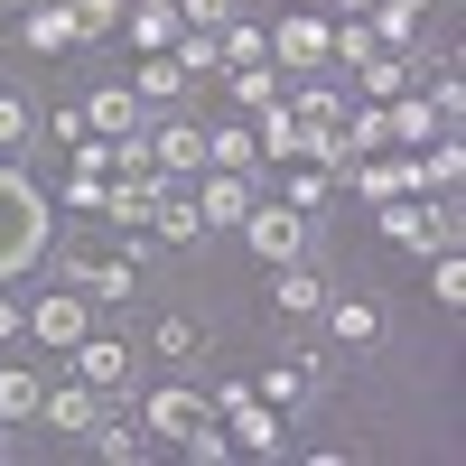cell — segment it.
Segmentation results:
<instances>
[{
  "mask_svg": "<svg viewBox=\"0 0 466 466\" xmlns=\"http://www.w3.org/2000/svg\"><path fill=\"white\" fill-rule=\"evenodd\" d=\"M261 56H270V28H261V19H224V28H215V66H224V75H233V66H261Z\"/></svg>",
  "mask_w": 466,
  "mask_h": 466,
  "instance_id": "cell-21",
  "label": "cell"
},
{
  "mask_svg": "<svg viewBox=\"0 0 466 466\" xmlns=\"http://www.w3.org/2000/svg\"><path fill=\"white\" fill-rule=\"evenodd\" d=\"M430 112H439V131H457V122H466V85H457V66H439V94H430Z\"/></svg>",
  "mask_w": 466,
  "mask_h": 466,
  "instance_id": "cell-32",
  "label": "cell"
},
{
  "mask_svg": "<svg viewBox=\"0 0 466 466\" xmlns=\"http://www.w3.org/2000/svg\"><path fill=\"white\" fill-rule=\"evenodd\" d=\"M56 261L75 270V280H85V299H94V308H122V299L149 280V261H140V233H131V243H66Z\"/></svg>",
  "mask_w": 466,
  "mask_h": 466,
  "instance_id": "cell-2",
  "label": "cell"
},
{
  "mask_svg": "<svg viewBox=\"0 0 466 466\" xmlns=\"http://www.w3.org/2000/svg\"><path fill=\"white\" fill-rule=\"evenodd\" d=\"M140 233H159V243H197V233H206V224H197V206H187V197H177V187H168V197H159V206H149V224H140Z\"/></svg>",
  "mask_w": 466,
  "mask_h": 466,
  "instance_id": "cell-25",
  "label": "cell"
},
{
  "mask_svg": "<svg viewBox=\"0 0 466 466\" xmlns=\"http://www.w3.org/2000/svg\"><path fill=\"white\" fill-rule=\"evenodd\" d=\"M318 318H327V336H336V345H345V355H364V345H373V336H382V308H373V299H364V289H345V299H336V289H327V308H318Z\"/></svg>",
  "mask_w": 466,
  "mask_h": 466,
  "instance_id": "cell-11",
  "label": "cell"
},
{
  "mask_svg": "<svg viewBox=\"0 0 466 466\" xmlns=\"http://www.w3.org/2000/svg\"><path fill=\"white\" fill-rule=\"evenodd\" d=\"M197 177H206V197H197V224H206V233H233V224L252 215V187H243V168H197Z\"/></svg>",
  "mask_w": 466,
  "mask_h": 466,
  "instance_id": "cell-10",
  "label": "cell"
},
{
  "mask_svg": "<svg viewBox=\"0 0 466 466\" xmlns=\"http://www.w3.org/2000/svg\"><path fill=\"white\" fill-rule=\"evenodd\" d=\"M85 327H94V299H85V289H47V299H28V308H19V336H37L47 355H66Z\"/></svg>",
  "mask_w": 466,
  "mask_h": 466,
  "instance_id": "cell-5",
  "label": "cell"
},
{
  "mask_svg": "<svg viewBox=\"0 0 466 466\" xmlns=\"http://www.w3.org/2000/svg\"><path fill=\"white\" fill-rule=\"evenodd\" d=\"M85 131H103V140H122V131H140V94H131V85H103V94L85 103Z\"/></svg>",
  "mask_w": 466,
  "mask_h": 466,
  "instance_id": "cell-20",
  "label": "cell"
},
{
  "mask_svg": "<svg viewBox=\"0 0 466 466\" xmlns=\"http://www.w3.org/2000/svg\"><path fill=\"white\" fill-rule=\"evenodd\" d=\"M261 149H252V122L243 131H206V168H252Z\"/></svg>",
  "mask_w": 466,
  "mask_h": 466,
  "instance_id": "cell-29",
  "label": "cell"
},
{
  "mask_svg": "<svg viewBox=\"0 0 466 466\" xmlns=\"http://www.w3.org/2000/svg\"><path fill=\"white\" fill-rule=\"evenodd\" d=\"M103 187H112V177H66V206H75V215H103Z\"/></svg>",
  "mask_w": 466,
  "mask_h": 466,
  "instance_id": "cell-35",
  "label": "cell"
},
{
  "mask_svg": "<svg viewBox=\"0 0 466 466\" xmlns=\"http://www.w3.org/2000/svg\"><path fill=\"white\" fill-rule=\"evenodd\" d=\"M37 252H47V206H37V187L19 168H0V280L28 270Z\"/></svg>",
  "mask_w": 466,
  "mask_h": 466,
  "instance_id": "cell-3",
  "label": "cell"
},
{
  "mask_svg": "<svg viewBox=\"0 0 466 466\" xmlns=\"http://www.w3.org/2000/svg\"><path fill=\"white\" fill-rule=\"evenodd\" d=\"M327 37H336V19H318V10H280V28H270V47H280V66H336L327 56Z\"/></svg>",
  "mask_w": 466,
  "mask_h": 466,
  "instance_id": "cell-8",
  "label": "cell"
},
{
  "mask_svg": "<svg viewBox=\"0 0 466 466\" xmlns=\"http://www.w3.org/2000/svg\"><path fill=\"white\" fill-rule=\"evenodd\" d=\"M19 37H28V56H66V47H75V10H66V0H28V10H19Z\"/></svg>",
  "mask_w": 466,
  "mask_h": 466,
  "instance_id": "cell-17",
  "label": "cell"
},
{
  "mask_svg": "<svg viewBox=\"0 0 466 466\" xmlns=\"http://www.w3.org/2000/svg\"><path fill=\"white\" fill-rule=\"evenodd\" d=\"M410 75H420V66H410L401 47H364V56H355V85H364V103H392V94H410Z\"/></svg>",
  "mask_w": 466,
  "mask_h": 466,
  "instance_id": "cell-18",
  "label": "cell"
},
{
  "mask_svg": "<svg viewBox=\"0 0 466 466\" xmlns=\"http://www.w3.org/2000/svg\"><path fill=\"white\" fill-rule=\"evenodd\" d=\"M149 355H159L168 373H187V364H206V327L187 318V308H168V318L149 327Z\"/></svg>",
  "mask_w": 466,
  "mask_h": 466,
  "instance_id": "cell-15",
  "label": "cell"
},
{
  "mask_svg": "<svg viewBox=\"0 0 466 466\" xmlns=\"http://www.w3.org/2000/svg\"><path fill=\"white\" fill-rule=\"evenodd\" d=\"M19 10H28V0H0V19H19Z\"/></svg>",
  "mask_w": 466,
  "mask_h": 466,
  "instance_id": "cell-38",
  "label": "cell"
},
{
  "mask_svg": "<svg viewBox=\"0 0 466 466\" xmlns=\"http://www.w3.org/2000/svg\"><path fill=\"white\" fill-rule=\"evenodd\" d=\"M149 159H159V177H197L206 168V131L197 122H149Z\"/></svg>",
  "mask_w": 466,
  "mask_h": 466,
  "instance_id": "cell-12",
  "label": "cell"
},
{
  "mask_svg": "<svg viewBox=\"0 0 466 466\" xmlns=\"http://www.w3.org/2000/svg\"><path fill=\"white\" fill-rule=\"evenodd\" d=\"M233 233H243L261 261H299V252H308V215H299V206H261V197H252V215L233 224Z\"/></svg>",
  "mask_w": 466,
  "mask_h": 466,
  "instance_id": "cell-6",
  "label": "cell"
},
{
  "mask_svg": "<svg viewBox=\"0 0 466 466\" xmlns=\"http://www.w3.org/2000/svg\"><path fill=\"white\" fill-rule=\"evenodd\" d=\"M327 187H336V168H327V159H289V187H280V206L318 215V206H327Z\"/></svg>",
  "mask_w": 466,
  "mask_h": 466,
  "instance_id": "cell-24",
  "label": "cell"
},
{
  "mask_svg": "<svg viewBox=\"0 0 466 466\" xmlns=\"http://www.w3.org/2000/svg\"><path fill=\"white\" fill-rule=\"evenodd\" d=\"M122 19H131V47H140V56L177 47V0H122Z\"/></svg>",
  "mask_w": 466,
  "mask_h": 466,
  "instance_id": "cell-19",
  "label": "cell"
},
{
  "mask_svg": "<svg viewBox=\"0 0 466 466\" xmlns=\"http://www.w3.org/2000/svg\"><path fill=\"white\" fill-rule=\"evenodd\" d=\"M233 103H243V112H261V103H280V66H233Z\"/></svg>",
  "mask_w": 466,
  "mask_h": 466,
  "instance_id": "cell-26",
  "label": "cell"
},
{
  "mask_svg": "<svg viewBox=\"0 0 466 466\" xmlns=\"http://www.w3.org/2000/svg\"><path fill=\"white\" fill-rule=\"evenodd\" d=\"M75 10V37H103V28H122V0H66Z\"/></svg>",
  "mask_w": 466,
  "mask_h": 466,
  "instance_id": "cell-33",
  "label": "cell"
},
{
  "mask_svg": "<svg viewBox=\"0 0 466 466\" xmlns=\"http://www.w3.org/2000/svg\"><path fill=\"white\" fill-rule=\"evenodd\" d=\"M177 19H187V28H224L233 0H177Z\"/></svg>",
  "mask_w": 466,
  "mask_h": 466,
  "instance_id": "cell-34",
  "label": "cell"
},
{
  "mask_svg": "<svg viewBox=\"0 0 466 466\" xmlns=\"http://www.w3.org/2000/svg\"><path fill=\"white\" fill-rule=\"evenodd\" d=\"M66 364L85 373L103 401H122V392H131V373H140V355H131L122 336H103V327H85V336H75V345H66Z\"/></svg>",
  "mask_w": 466,
  "mask_h": 466,
  "instance_id": "cell-4",
  "label": "cell"
},
{
  "mask_svg": "<svg viewBox=\"0 0 466 466\" xmlns=\"http://www.w3.org/2000/svg\"><path fill=\"white\" fill-rule=\"evenodd\" d=\"M168 197V177H112L103 187V224H122V233H140L149 224V206Z\"/></svg>",
  "mask_w": 466,
  "mask_h": 466,
  "instance_id": "cell-16",
  "label": "cell"
},
{
  "mask_svg": "<svg viewBox=\"0 0 466 466\" xmlns=\"http://www.w3.org/2000/svg\"><path fill=\"white\" fill-rule=\"evenodd\" d=\"M252 392H261V401H270V410H280L289 430H299V420H308V401H318V355H280V364L252 382Z\"/></svg>",
  "mask_w": 466,
  "mask_h": 466,
  "instance_id": "cell-7",
  "label": "cell"
},
{
  "mask_svg": "<svg viewBox=\"0 0 466 466\" xmlns=\"http://www.w3.org/2000/svg\"><path fill=\"white\" fill-rule=\"evenodd\" d=\"M270 299H280V318H318V308H327V280L308 270V252L299 261H270Z\"/></svg>",
  "mask_w": 466,
  "mask_h": 466,
  "instance_id": "cell-14",
  "label": "cell"
},
{
  "mask_svg": "<svg viewBox=\"0 0 466 466\" xmlns=\"http://www.w3.org/2000/svg\"><path fill=\"white\" fill-rule=\"evenodd\" d=\"M280 10H327V0H280Z\"/></svg>",
  "mask_w": 466,
  "mask_h": 466,
  "instance_id": "cell-37",
  "label": "cell"
},
{
  "mask_svg": "<svg viewBox=\"0 0 466 466\" xmlns=\"http://www.w3.org/2000/svg\"><path fill=\"white\" fill-rule=\"evenodd\" d=\"M37 420H47L56 439H85L94 420H103V392H94L85 373H75V382H47V401H37Z\"/></svg>",
  "mask_w": 466,
  "mask_h": 466,
  "instance_id": "cell-9",
  "label": "cell"
},
{
  "mask_svg": "<svg viewBox=\"0 0 466 466\" xmlns=\"http://www.w3.org/2000/svg\"><path fill=\"white\" fill-rule=\"evenodd\" d=\"M37 140V103L28 94H0V149H28Z\"/></svg>",
  "mask_w": 466,
  "mask_h": 466,
  "instance_id": "cell-30",
  "label": "cell"
},
{
  "mask_svg": "<svg viewBox=\"0 0 466 466\" xmlns=\"http://www.w3.org/2000/svg\"><path fill=\"white\" fill-rule=\"evenodd\" d=\"M382 233H392V243H410V252H430V215H420L410 197H382Z\"/></svg>",
  "mask_w": 466,
  "mask_h": 466,
  "instance_id": "cell-27",
  "label": "cell"
},
{
  "mask_svg": "<svg viewBox=\"0 0 466 466\" xmlns=\"http://www.w3.org/2000/svg\"><path fill=\"white\" fill-rule=\"evenodd\" d=\"M37 401H47V382H37L28 364L0 373V430H19V420H37Z\"/></svg>",
  "mask_w": 466,
  "mask_h": 466,
  "instance_id": "cell-23",
  "label": "cell"
},
{
  "mask_svg": "<svg viewBox=\"0 0 466 466\" xmlns=\"http://www.w3.org/2000/svg\"><path fill=\"white\" fill-rule=\"evenodd\" d=\"M131 94H140V103H177V94H187V66H177L168 47L140 56V66H131Z\"/></svg>",
  "mask_w": 466,
  "mask_h": 466,
  "instance_id": "cell-22",
  "label": "cell"
},
{
  "mask_svg": "<svg viewBox=\"0 0 466 466\" xmlns=\"http://www.w3.org/2000/svg\"><path fill=\"white\" fill-rule=\"evenodd\" d=\"M10 336H19V299L0 289V345H10Z\"/></svg>",
  "mask_w": 466,
  "mask_h": 466,
  "instance_id": "cell-36",
  "label": "cell"
},
{
  "mask_svg": "<svg viewBox=\"0 0 466 466\" xmlns=\"http://www.w3.org/2000/svg\"><path fill=\"white\" fill-rule=\"evenodd\" d=\"M430 289H439V308H466V252H457V243L430 252Z\"/></svg>",
  "mask_w": 466,
  "mask_h": 466,
  "instance_id": "cell-28",
  "label": "cell"
},
{
  "mask_svg": "<svg viewBox=\"0 0 466 466\" xmlns=\"http://www.w3.org/2000/svg\"><path fill=\"white\" fill-rule=\"evenodd\" d=\"M140 430H149V448H177V457H197V466L233 457L215 401H206V392H187V382H168V392H149V401H140Z\"/></svg>",
  "mask_w": 466,
  "mask_h": 466,
  "instance_id": "cell-1",
  "label": "cell"
},
{
  "mask_svg": "<svg viewBox=\"0 0 466 466\" xmlns=\"http://www.w3.org/2000/svg\"><path fill=\"white\" fill-rule=\"evenodd\" d=\"M336 112H345V103H336L327 85H308V94L289 103V122H299V131H336Z\"/></svg>",
  "mask_w": 466,
  "mask_h": 466,
  "instance_id": "cell-31",
  "label": "cell"
},
{
  "mask_svg": "<svg viewBox=\"0 0 466 466\" xmlns=\"http://www.w3.org/2000/svg\"><path fill=\"white\" fill-rule=\"evenodd\" d=\"M85 448L112 457V466H131V457H149V430H140V410H112V401H103V420L85 430Z\"/></svg>",
  "mask_w": 466,
  "mask_h": 466,
  "instance_id": "cell-13",
  "label": "cell"
}]
</instances>
